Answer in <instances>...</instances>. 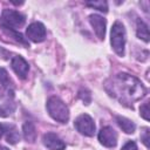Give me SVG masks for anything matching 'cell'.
Here are the masks:
<instances>
[{
	"label": "cell",
	"instance_id": "10",
	"mask_svg": "<svg viewBox=\"0 0 150 150\" xmlns=\"http://www.w3.org/2000/svg\"><path fill=\"white\" fill-rule=\"evenodd\" d=\"M43 144L49 149V150H63L66 148L64 142L54 132H47L42 137Z\"/></svg>",
	"mask_w": 150,
	"mask_h": 150
},
{
	"label": "cell",
	"instance_id": "5",
	"mask_svg": "<svg viewBox=\"0 0 150 150\" xmlns=\"http://www.w3.org/2000/svg\"><path fill=\"white\" fill-rule=\"evenodd\" d=\"M75 128L79 132H81L82 135L86 136H93L95 132V123L93 121V118L88 115V114H82L80 115L75 122Z\"/></svg>",
	"mask_w": 150,
	"mask_h": 150
},
{
	"label": "cell",
	"instance_id": "3",
	"mask_svg": "<svg viewBox=\"0 0 150 150\" xmlns=\"http://www.w3.org/2000/svg\"><path fill=\"white\" fill-rule=\"evenodd\" d=\"M110 42L115 53L120 56H123L124 47H125V29L122 22L116 21L112 25L111 33H110Z\"/></svg>",
	"mask_w": 150,
	"mask_h": 150
},
{
	"label": "cell",
	"instance_id": "2",
	"mask_svg": "<svg viewBox=\"0 0 150 150\" xmlns=\"http://www.w3.org/2000/svg\"><path fill=\"white\" fill-rule=\"evenodd\" d=\"M47 110L52 118L60 123H67L69 120V109L66 103L56 96H52L47 101Z\"/></svg>",
	"mask_w": 150,
	"mask_h": 150
},
{
	"label": "cell",
	"instance_id": "15",
	"mask_svg": "<svg viewBox=\"0 0 150 150\" xmlns=\"http://www.w3.org/2000/svg\"><path fill=\"white\" fill-rule=\"evenodd\" d=\"M86 5L97 9L100 12H104V13L108 12V4L105 1H102V0H100V1H87Z\"/></svg>",
	"mask_w": 150,
	"mask_h": 150
},
{
	"label": "cell",
	"instance_id": "1",
	"mask_svg": "<svg viewBox=\"0 0 150 150\" xmlns=\"http://www.w3.org/2000/svg\"><path fill=\"white\" fill-rule=\"evenodd\" d=\"M104 89L109 96L118 102L132 108V103L145 95V88L142 82L132 75L120 73L110 77L104 83Z\"/></svg>",
	"mask_w": 150,
	"mask_h": 150
},
{
	"label": "cell",
	"instance_id": "12",
	"mask_svg": "<svg viewBox=\"0 0 150 150\" xmlns=\"http://www.w3.org/2000/svg\"><path fill=\"white\" fill-rule=\"evenodd\" d=\"M116 122L120 125V128L125 132V134H132L136 129L135 123L131 120H128L127 117L123 116H116Z\"/></svg>",
	"mask_w": 150,
	"mask_h": 150
},
{
	"label": "cell",
	"instance_id": "16",
	"mask_svg": "<svg viewBox=\"0 0 150 150\" xmlns=\"http://www.w3.org/2000/svg\"><path fill=\"white\" fill-rule=\"evenodd\" d=\"M0 83L4 87H9L12 84V80L9 79L8 73L6 71L5 68H1V67H0Z\"/></svg>",
	"mask_w": 150,
	"mask_h": 150
},
{
	"label": "cell",
	"instance_id": "8",
	"mask_svg": "<svg viewBox=\"0 0 150 150\" xmlns=\"http://www.w3.org/2000/svg\"><path fill=\"white\" fill-rule=\"evenodd\" d=\"M12 69L14 70V73L20 77V79H26L28 75V70H29V64L28 62L22 57V56H14L12 59L11 62Z\"/></svg>",
	"mask_w": 150,
	"mask_h": 150
},
{
	"label": "cell",
	"instance_id": "19",
	"mask_svg": "<svg viewBox=\"0 0 150 150\" xmlns=\"http://www.w3.org/2000/svg\"><path fill=\"white\" fill-rule=\"evenodd\" d=\"M141 141L144 143L146 148H149V128H144L141 134Z\"/></svg>",
	"mask_w": 150,
	"mask_h": 150
},
{
	"label": "cell",
	"instance_id": "22",
	"mask_svg": "<svg viewBox=\"0 0 150 150\" xmlns=\"http://www.w3.org/2000/svg\"><path fill=\"white\" fill-rule=\"evenodd\" d=\"M0 150H9V149H7L6 146H1V145H0Z\"/></svg>",
	"mask_w": 150,
	"mask_h": 150
},
{
	"label": "cell",
	"instance_id": "14",
	"mask_svg": "<svg viewBox=\"0 0 150 150\" xmlns=\"http://www.w3.org/2000/svg\"><path fill=\"white\" fill-rule=\"evenodd\" d=\"M6 139H7V142L11 143V144H15V143L19 142L20 135H19L18 130H16L14 127H11L9 130H7V132H6Z\"/></svg>",
	"mask_w": 150,
	"mask_h": 150
},
{
	"label": "cell",
	"instance_id": "21",
	"mask_svg": "<svg viewBox=\"0 0 150 150\" xmlns=\"http://www.w3.org/2000/svg\"><path fill=\"white\" fill-rule=\"evenodd\" d=\"M2 132H4V127L0 124V138H1V136H2Z\"/></svg>",
	"mask_w": 150,
	"mask_h": 150
},
{
	"label": "cell",
	"instance_id": "7",
	"mask_svg": "<svg viewBox=\"0 0 150 150\" xmlns=\"http://www.w3.org/2000/svg\"><path fill=\"white\" fill-rule=\"evenodd\" d=\"M98 141L107 148H114L117 143V134L111 127H104L98 132Z\"/></svg>",
	"mask_w": 150,
	"mask_h": 150
},
{
	"label": "cell",
	"instance_id": "13",
	"mask_svg": "<svg viewBox=\"0 0 150 150\" xmlns=\"http://www.w3.org/2000/svg\"><path fill=\"white\" fill-rule=\"evenodd\" d=\"M136 34L139 39H142L145 42H149V28L148 26L142 21V20H137V29H136Z\"/></svg>",
	"mask_w": 150,
	"mask_h": 150
},
{
	"label": "cell",
	"instance_id": "20",
	"mask_svg": "<svg viewBox=\"0 0 150 150\" xmlns=\"http://www.w3.org/2000/svg\"><path fill=\"white\" fill-rule=\"evenodd\" d=\"M121 150H137V145H136V143L134 141H129L122 146Z\"/></svg>",
	"mask_w": 150,
	"mask_h": 150
},
{
	"label": "cell",
	"instance_id": "17",
	"mask_svg": "<svg viewBox=\"0 0 150 150\" xmlns=\"http://www.w3.org/2000/svg\"><path fill=\"white\" fill-rule=\"evenodd\" d=\"M14 109H15V105L13 103H6L0 107V116H4V117L8 116L14 111Z\"/></svg>",
	"mask_w": 150,
	"mask_h": 150
},
{
	"label": "cell",
	"instance_id": "4",
	"mask_svg": "<svg viewBox=\"0 0 150 150\" xmlns=\"http://www.w3.org/2000/svg\"><path fill=\"white\" fill-rule=\"evenodd\" d=\"M26 18L21 13L14 9H4L0 19V26L2 28L16 29L25 25Z\"/></svg>",
	"mask_w": 150,
	"mask_h": 150
},
{
	"label": "cell",
	"instance_id": "9",
	"mask_svg": "<svg viewBox=\"0 0 150 150\" xmlns=\"http://www.w3.org/2000/svg\"><path fill=\"white\" fill-rule=\"evenodd\" d=\"M89 22H90L96 36L100 40H103L105 36V25H107L105 19L102 18L101 15L91 14V15H89Z\"/></svg>",
	"mask_w": 150,
	"mask_h": 150
},
{
	"label": "cell",
	"instance_id": "11",
	"mask_svg": "<svg viewBox=\"0 0 150 150\" xmlns=\"http://www.w3.org/2000/svg\"><path fill=\"white\" fill-rule=\"evenodd\" d=\"M22 131H23V137L27 142L33 143L36 139V129L33 122H25L23 127H22Z\"/></svg>",
	"mask_w": 150,
	"mask_h": 150
},
{
	"label": "cell",
	"instance_id": "6",
	"mask_svg": "<svg viewBox=\"0 0 150 150\" xmlns=\"http://www.w3.org/2000/svg\"><path fill=\"white\" fill-rule=\"evenodd\" d=\"M26 35L33 42H41L46 38V28L41 22H33L28 26Z\"/></svg>",
	"mask_w": 150,
	"mask_h": 150
},
{
	"label": "cell",
	"instance_id": "18",
	"mask_svg": "<svg viewBox=\"0 0 150 150\" xmlns=\"http://www.w3.org/2000/svg\"><path fill=\"white\" fill-rule=\"evenodd\" d=\"M139 114L144 120L149 121V102H145L139 107Z\"/></svg>",
	"mask_w": 150,
	"mask_h": 150
}]
</instances>
